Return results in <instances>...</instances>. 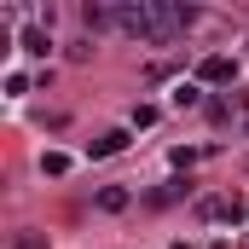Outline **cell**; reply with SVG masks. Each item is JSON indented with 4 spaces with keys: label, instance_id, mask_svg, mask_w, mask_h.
I'll list each match as a JSON object with an SVG mask.
<instances>
[{
    "label": "cell",
    "instance_id": "6da1fadb",
    "mask_svg": "<svg viewBox=\"0 0 249 249\" xmlns=\"http://www.w3.org/2000/svg\"><path fill=\"white\" fill-rule=\"evenodd\" d=\"M151 23H157V41H174V35H186L197 23V6H186V0H151Z\"/></svg>",
    "mask_w": 249,
    "mask_h": 249
},
{
    "label": "cell",
    "instance_id": "7a4b0ae2",
    "mask_svg": "<svg viewBox=\"0 0 249 249\" xmlns=\"http://www.w3.org/2000/svg\"><path fill=\"white\" fill-rule=\"evenodd\" d=\"M110 12H116V29H122V35L157 41V23H151V0H127V6H110Z\"/></svg>",
    "mask_w": 249,
    "mask_h": 249
},
{
    "label": "cell",
    "instance_id": "3957f363",
    "mask_svg": "<svg viewBox=\"0 0 249 249\" xmlns=\"http://www.w3.org/2000/svg\"><path fill=\"white\" fill-rule=\"evenodd\" d=\"M197 214H203V220H232V226H238V220H244V197H209Z\"/></svg>",
    "mask_w": 249,
    "mask_h": 249
},
{
    "label": "cell",
    "instance_id": "277c9868",
    "mask_svg": "<svg viewBox=\"0 0 249 249\" xmlns=\"http://www.w3.org/2000/svg\"><path fill=\"white\" fill-rule=\"evenodd\" d=\"M232 75H238V64H232V58H220V53L197 64V81H209V87H220V81H232Z\"/></svg>",
    "mask_w": 249,
    "mask_h": 249
},
{
    "label": "cell",
    "instance_id": "5b68a950",
    "mask_svg": "<svg viewBox=\"0 0 249 249\" xmlns=\"http://www.w3.org/2000/svg\"><path fill=\"white\" fill-rule=\"evenodd\" d=\"M116 151H127V127H110L93 139V157H116Z\"/></svg>",
    "mask_w": 249,
    "mask_h": 249
},
{
    "label": "cell",
    "instance_id": "8992f818",
    "mask_svg": "<svg viewBox=\"0 0 249 249\" xmlns=\"http://www.w3.org/2000/svg\"><path fill=\"white\" fill-rule=\"evenodd\" d=\"M18 47H23L29 58H47V47H53V35H47V29H23V35H18Z\"/></svg>",
    "mask_w": 249,
    "mask_h": 249
},
{
    "label": "cell",
    "instance_id": "52a82bcc",
    "mask_svg": "<svg viewBox=\"0 0 249 249\" xmlns=\"http://www.w3.org/2000/svg\"><path fill=\"white\" fill-rule=\"evenodd\" d=\"M99 209H105V214H122L127 209V186H105L99 191Z\"/></svg>",
    "mask_w": 249,
    "mask_h": 249
},
{
    "label": "cell",
    "instance_id": "ba28073f",
    "mask_svg": "<svg viewBox=\"0 0 249 249\" xmlns=\"http://www.w3.org/2000/svg\"><path fill=\"white\" fill-rule=\"evenodd\" d=\"M41 168L58 180V174H70V157H64V151H47V157H41Z\"/></svg>",
    "mask_w": 249,
    "mask_h": 249
},
{
    "label": "cell",
    "instance_id": "9c48e42d",
    "mask_svg": "<svg viewBox=\"0 0 249 249\" xmlns=\"http://www.w3.org/2000/svg\"><path fill=\"white\" fill-rule=\"evenodd\" d=\"M197 99H203V93H197V87H191V81H180V87H174V105H180V110H191V105H197Z\"/></svg>",
    "mask_w": 249,
    "mask_h": 249
},
{
    "label": "cell",
    "instance_id": "30bf717a",
    "mask_svg": "<svg viewBox=\"0 0 249 249\" xmlns=\"http://www.w3.org/2000/svg\"><path fill=\"white\" fill-rule=\"evenodd\" d=\"M12 249H47V232H18Z\"/></svg>",
    "mask_w": 249,
    "mask_h": 249
},
{
    "label": "cell",
    "instance_id": "8fae6325",
    "mask_svg": "<svg viewBox=\"0 0 249 249\" xmlns=\"http://www.w3.org/2000/svg\"><path fill=\"white\" fill-rule=\"evenodd\" d=\"M180 191H186V186H180V180H168V186H157V191H151V203H174Z\"/></svg>",
    "mask_w": 249,
    "mask_h": 249
},
{
    "label": "cell",
    "instance_id": "7c38bea8",
    "mask_svg": "<svg viewBox=\"0 0 249 249\" xmlns=\"http://www.w3.org/2000/svg\"><path fill=\"white\" fill-rule=\"evenodd\" d=\"M244 133H249V122H244Z\"/></svg>",
    "mask_w": 249,
    "mask_h": 249
}]
</instances>
